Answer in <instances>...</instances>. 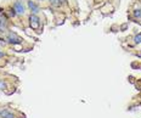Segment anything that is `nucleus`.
I'll use <instances>...</instances> for the list:
<instances>
[{
    "label": "nucleus",
    "instance_id": "0eeeda50",
    "mask_svg": "<svg viewBox=\"0 0 141 118\" xmlns=\"http://www.w3.org/2000/svg\"><path fill=\"white\" fill-rule=\"evenodd\" d=\"M134 40H135V43H141V34L136 35V37L134 38Z\"/></svg>",
    "mask_w": 141,
    "mask_h": 118
},
{
    "label": "nucleus",
    "instance_id": "f03ea898",
    "mask_svg": "<svg viewBox=\"0 0 141 118\" xmlns=\"http://www.w3.org/2000/svg\"><path fill=\"white\" fill-rule=\"evenodd\" d=\"M9 43H11V44H21L22 39L16 33H10L9 34Z\"/></svg>",
    "mask_w": 141,
    "mask_h": 118
},
{
    "label": "nucleus",
    "instance_id": "9d476101",
    "mask_svg": "<svg viewBox=\"0 0 141 118\" xmlns=\"http://www.w3.org/2000/svg\"><path fill=\"white\" fill-rule=\"evenodd\" d=\"M10 16H12V17L16 16V11H15L14 9H12V10H10Z\"/></svg>",
    "mask_w": 141,
    "mask_h": 118
},
{
    "label": "nucleus",
    "instance_id": "423d86ee",
    "mask_svg": "<svg viewBox=\"0 0 141 118\" xmlns=\"http://www.w3.org/2000/svg\"><path fill=\"white\" fill-rule=\"evenodd\" d=\"M4 89H6V83L3 79H0V90H4Z\"/></svg>",
    "mask_w": 141,
    "mask_h": 118
},
{
    "label": "nucleus",
    "instance_id": "7ed1b4c3",
    "mask_svg": "<svg viewBox=\"0 0 141 118\" xmlns=\"http://www.w3.org/2000/svg\"><path fill=\"white\" fill-rule=\"evenodd\" d=\"M14 10L16 11V14H23L24 12V6L22 5L21 1H15Z\"/></svg>",
    "mask_w": 141,
    "mask_h": 118
},
{
    "label": "nucleus",
    "instance_id": "f257e3e1",
    "mask_svg": "<svg viewBox=\"0 0 141 118\" xmlns=\"http://www.w3.org/2000/svg\"><path fill=\"white\" fill-rule=\"evenodd\" d=\"M29 24H30L32 29H34V31L39 29V27H40V20H39V17L35 16V15H30L29 16Z\"/></svg>",
    "mask_w": 141,
    "mask_h": 118
},
{
    "label": "nucleus",
    "instance_id": "9b49d317",
    "mask_svg": "<svg viewBox=\"0 0 141 118\" xmlns=\"http://www.w3.org/2000/svg\"><path fill=\"white\" fill-rule=\"evenodd\" d=\"M4 118H15V116H14V114H11V113H7Z\"/></svg>",
    "mask_w": 141,
    "mask_h": 118
},
{
    "label": "nucleus",
    "instance_id": "1a4fd4ad",
    "mask_svg": "<svg viewBox=\"0 0 141 118\" xmlns=\"http://www.w3.org/2000/svg\"><path fill=\"white\" fill-rule=\"evenodd\" d=\"M134 14H135V16H136V17H141V10H136Z\"/></svg>",
    "mask_w": 141,
    "mask_h": 118
},
{
    "label": "nucleus",
    "instance_id": "4468645a",
    "mask_svg": "<svg viewBox=\"0 0 141 118\" xmlns=\"http://www.w3.org/2000/svg\"><path fill=\"white\" fill-rule=\"evenodd\" d=\"M122 29H127V24H123L122 26Z\"/></svg>",
    "mask_w": 141,
    "mask_h": 118
},
{
    "label": "nucleus",
    "instance_id": "dca6fc26",
    "mask_svg": "<svg viewBox=\"0 0 141 118\" xmlns=\"http://www.w3.org/2000/svg\"><path fill=\"white\" fill-rule=\"evenodd\" d=\"M64 0H58V4H61V3H63Z\"/></svg>",
    "mask_w": 141,
    "mask_h": 118
},
{
    "label": "nucleus",
    "instance_id": "20e7f679",
    "mask_svg": "<svg viewBox=\"0 0 141 118\" xmlns=\"http://www.w3.org/2000/svg\"><path fill=\"white\" fill-rule=\"evenodd\" d=\"M28 6L30 9V11L33 12V14H37V12H39V6L35 4L34 1H32V0H29L28 1Z\"/></svg>",
    "mask_w": 141,
    "mask_h": 118
},
{
    "label": "nucleus",
    "instance_id": "39448f33",
    "mask_svg": "<svg viewBox=\"0 0 141 118\" xmlns=\"http://www.w3.org/2000/svg\"><path fill=\"white\" fill-rule=\"evenodd\" d=\"M7 29V21L5 18L0 20V32H5Z\"/></svg>",
    "mask_w": 141,
    "mask_h": 118
},
{
    "label": "nucleus",
    "instance_id": "6e6552de",
    "mask_svg": "<svg viewBox=\"0 0 141 118\" xmlns=\"http://www.w3.org/2000/svg\"><path fill=\"white\" fill-rule=\"evenodd\" d=\"M7 113H9V112H7L6 110H4V111H1V112H0V117H1V118H4V117H5V116H6V114H7Z\"/></svg>",
    "mask_w": 141,
    "mask_h": 118
},
{
    "label": "nucleus",
    "instance_id": "2eb2a0df",
    "mask_svg": "<svg viewBox=\"0 0 141 118\" xmlns=\"http://www.w3.org/2000/svg\"><path fill=\"white\" fill-rule=\"evenodd\" d=\"M5 55V54H4V52H3V51H0V57H3V56Z\"/></svg>",
    "mask_w": 141,
    "mask_h": 118
},
{
    "label": "nucleus",
    "instance_id": "a211bd4d",
    "mask_svg": "<svg viewBox=\"0 0 141 118\" xmlns=\"http://www.w3.org/2000/svg\"><path fill=\"white\" fill-rule=\"evenodd\" d=\"M39 1H43V0H39Z\"/></svg>",
    "mask_w": 141,
    "mask_h": 118
},
{
    "label": "nucleus",
    "instance_id": "f3484780",
    "mask_svg": "<svg viewBox=\"0 0 141 118\" xmlns=\"http://www.w3.org/2000/svg\"><path fill=\"white\" fill-rule=\"evenodd\" d=\"M137 56H139V57H141V52H140V54H137Z\"/></svg>",
    "mask_w": 141,
    "mask_h": 118
},
{
    "label": "nucleus",
    "instance_id": "f8f14e48",
    "mask_svg": "<svg viewBox=\"0 0 141 118\" xmlns=\"http://www.w3.org/2000/svg\"><path fill=\"white\" fill-rule=\"evenodd\" d=\"M50 3L54 4V5H56V4H58V0H50Z\"/></svg>",
    "mask_w": 141,
    "mask_h": 118
},
{
    "label": "nucleus",
    "instance_id": "ddd939ff",
    "mask_svg": "<svg viewBox=\"0 0 141 118\" xmlns=\"http://www.w3.org/2000/svg\"><path fill=\"white\" fill-rule=\"evenodd\" d=\"M3 45H5V42H4V40L0 38V46H3Z\"/></svg>",
    "mask_w": 141,
    "mask_h": 118
}]
</instances>
